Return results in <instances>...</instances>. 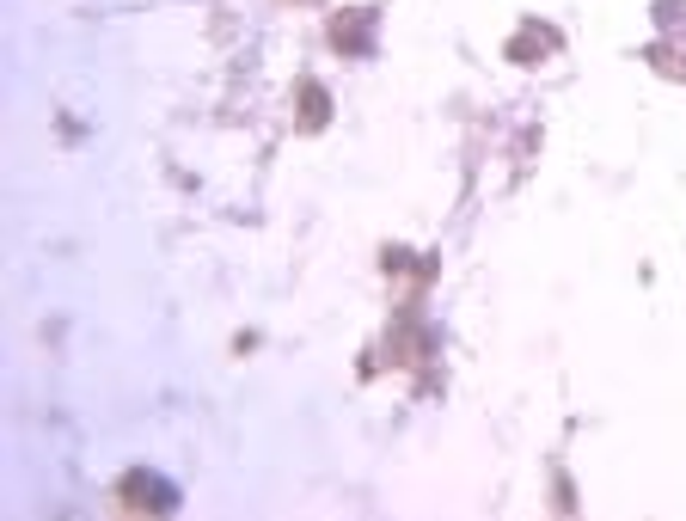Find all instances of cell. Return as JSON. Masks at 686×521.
Segmentation results:
<instances>
[{"label": "cell", "instance_id": "1", "mask_svg": "<svg viewBox=\"0 0 686 521\" xmlns=\"http://www.w3.org/2000/svg\"><path fill=\"white\" fill-rule=\"evenodd\" d=\"M123 509H172V497H166V485H160V479L147 485L141 472H135V479H123Z\"/></svg>", "mask_w": 686, "mask_h": 521}, {"label": "cell", "instance_id": "2", "mask_svg": "<svg viewBox=\"0 0 686 521\" xmlns=\"http://www.w3.org/2000/svg\"><path fill=\"white\" fill-rule=\"evenodd\" d=\"M650 68H662V74L686 80V62H674V50H668V43H656V50H650Z\"/></svg>", "mask_w": 686, "mask_h": 521}]
</instances>
